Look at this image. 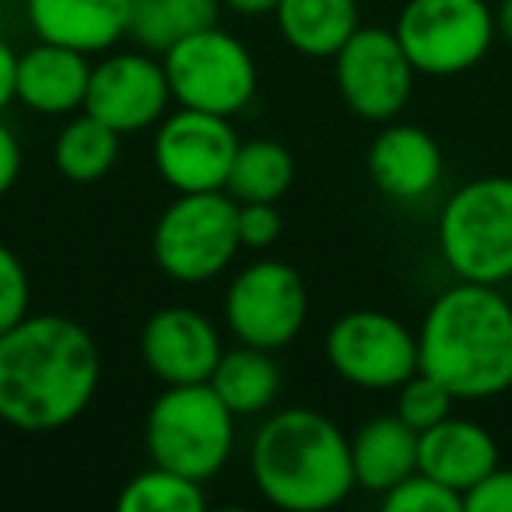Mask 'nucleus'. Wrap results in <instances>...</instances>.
I'll use <instances>...</instances> for the list:
<instances>
[{
  "label": "nucleus",
  "mask_w": 512,
  "mask_h": 512,
  "mask_svg": "<svg viewBox=\"0 0 512 512\" xmlns=\"http://www.w3.org/2000/svg\"><path fill=\"white\" fill-rule=\"evenodd\" d=\"M120 158V134L95 116L81 113L57 134L53 162L71 183H99Z\"/></svg>",
  "instance_id": "nucleus-24"
},
{
  "label": "nucleus",
  "mask_w": 512,
  "mask_h": 512,
  "mask_svg": "<svg viewBox=\"0 0 512 512\" xmlns=\"http://www.w3.org/2000/svg\"><path fill=\"white\" fill-rule=\"evenodd\" d=\"M235 225H239V242L246 249H267L278 242L281 235V211L267 200H253V204H239L235 211Z\"/></svg>",
  "instance_id": "nucleus-29"
},
{
  "label": "nucleus",
  "mask_w": 512,
  "mask_h": 512,
  "mask_svg": "<svg viewBox=\"0 0 512 512\" xmlns=\"http://www.w3.org/2000/svg\"><path fill=\"white\" fill-rule=\"evenodd\" d=\"M351 470H355V488L386 495L393 484L418 470V432L407 428L397 414L365 421L351 439Z\"/></svg>",
  "instance_id": "nucleus-19"
},
{
  "label": "nucleus",
  "mask_w": 512,
  "mask_h": 512,
  "mask_svg": "<svg viewBox=\"0 0 512 512\" xmlns=\"http://www.w3.org/2000/svg\"><path fill=\"white\" fill-rule=\"evenodd\" d=\"M463 512H512V467H495L463 495Z\"/></svg>",
  "instance_id": "nucleus-30"
},
{
  "label": "nucleus",
  "mask_w": 512,
  "mask_h": 512,
  "mask_svg": "<svg viewBox=\"0 0 512 512\" xmlns=\"http://www.w3.org/2000/svg\"><path fill=\"white\" fill-rule=\"evenodd\" d=\"M495 32L505 39V43H512V0H498V8H495Z\"/></svg>",
  "instance_id": "nucleus-34"
},
{
  "label": "nucleus",
  "mask_w": 512,
  "mask_h": 512,
  "mask_svg": "<svg viewBox=\"0 0 512 512\" xmlns=\"http://www.w3.org/2000/svg\"><path fill=\"white\" fill-rule=\"evenodd\" d=\"M386 512H463V495L439 484L435 477L414 470L400 484H393L383 495Z\"/></svg>",
  "instance_id": "nucleus-27"
},
{
  "label": "nucleus",
  "mask_w": 512,
  "mask_h": 512,
  "mask_svg": "<svg viewBox=\"0 0 512 512\" xmlns=\"http://www.w3.org/2000/svg\"><path fill=\"white\" fill-rule=\"evenodd\" d=\"M442 264L456 281L502 285L512 278V176L463 183L442 204L435 225Z\"/></svg>",
  "instance_id": "nucleus-4"
},
{
  "label": "nucleus",
  "mask_w": 512,
  "mask_h": 512,
  "mask_svg": "<svg viewBox=\"0 0 512 512\" xmlns=\"http://www.w3.org/2000/svg\"><path fill=\"white\" fill-rule=\"evenodd\" d=\"M334 78L341 99L358 120L390 123L404 113L418 71L407 60L404 46L397 43V32L379 29V25H369V29L358 25L355 36L337 50Z\"/></svg>",
  "instance_id": "nucleus-11"
},
{
  "label": "nucleus",
  "mask_w": 512,
  "mask_h": 512,
  "mask_svg": "<svg viewBox=\"0 0 512 512\" xmlns=\"http://www.w3.org/2000/svg\"><path fill=\"white\" fill-rule=\"evenodd\" d=\"M144 446L151 463L193 481H211L235 446V414L211 383L165 386L144 418Z\"/></svg>",
  "instance_id": "nucleus-5"
},
{
  "label": "nucleus",
  "mask_w": 512,
  "mask_h": 512,
  "mask_svg": "<svg viewBox=\"0 0 512 512\" xmlns=\"http://www.w3.org/2000/svg\"><path fill=\"white\" fill-rule=\"evenodd\" d=\"M169 102L172 88L165 67L148 50L109 53L99 64H92L85 113L113 127L120 137L158 127L162 116L169 113Z\"/></svg>",
  "instance_id": "nucleus-13"
},
{
  "label": "nucleus",
  "mask_w": 512,
  "mask_h": 512,
  "mask_svg": "<svg viewBox=\"0 0 512 512\" xmlns=\"http://www.w3.org/2000/svg\"><path fill=\"white\" fill-rule=\"evenodd\" d=\"M207 383L235 418L267 414L281 397V369L274 362V351L249 348V344L221 351Z\"/></svg>",
  "instance_id": "nucleus-21"
},
{
  "label": "nucleus",
  "mask_w": 512,
  "mask_h": 512,
  "mask_svg": "<svg viewBox=\"0 0 512 512\" xmlns=\"http://www.w3.org/2000/svg\"><path fill=\"white\" fill-rule=\"evenodd\" d=\"M498 467V442L484 425L449 414L418 435V470L467 495L484 474Z\"/></svg>",
  "instance_id": "nucleus-17"
},
{
  "label": "nucleus",
  "mask_w": 512,
  "mask_h": 512,
  "mask_svg": "<svg viewBox=\"0 0 512 512\" xmlns=\"http://www.w3.org/2000/svg\"><path fill=\"white\" fill-rule=\"evenodd\" d=\"M39 39L81 53H106L127 36L130 0H25Z\"/></svg>",
  "instance_id": "nucleus-18"
},
{
  "label": "nucleus",
  "mask_w": 512,
  "mask_h": 512,
  "mask_svg": "<svg viewBox=\"0 0 512 512\" xmlns=\"http://www.w3.org/2000/svg\"><path fill=\"white\" fill-rule=\"evenodd\" d=\"M418 369L456 400L512 390V302L498 285L456 281L428 306L418 330Z\"/></svg>",
  "instance_id": "nucleus-2"
},
{
  "label": "nucleus",
  "mask_w": 512,
  "mask_h": 512,
  "mask_svg": "<svg viewBox=\"0 0 512 512\" xmlns=\"http://www.w3.org/2000/svg\"><path fill=\"white\" fill-rule=\"evenodd\" d=\"M162 67L172 99L186 109H204L232 120L256 95L253 53L218 25H207L169 46L162 53Z\"/></svg>",
  "instance_id": "nucleus-8"
},
{
  "label": "nucleus",
  "mask_w": 512,
  "mask_h": 512,
  "mask_svg": "<svg viewBox=\"0 0 512 512\" xmlns=\"http://www.w3.org/2000/svg\"><path fill=\"white\" fill-rule=\"evenodd\" d=\"M281 0H221V8L235 11L242 18H260V15H274Z\"/></svg>",
  "instance_id": "nucleus-33"
},
{
  "label": "nucleus",
  "mask_w": 512,
  "mask_h": 512,
  "mask_svg": "<svg viewBox=\"0 0 512 512\" xmlns=\"http://www.w3.org/2000/svg\"><path fill=\"white\" fill-rule=\"evenodd\" d=\"M239 151V134L228 116L179 106L155 130V169L176 193L225 190L228 169Z\"/></svg>",
  "instance_id": "nucleus-12"
},
{
  "label": "nucleus",
  "mask_w": 512,
  "mask_h": 512,
  "mask_svg": "<svg viewBox=\"0 0 512 512\" xmlns=\"http://www.w3.org/2000/svg\"><path fill=\"white\" fill-rule=\"evenodd\" d=\"M442 148L414 123H383L369 148V176L390 200H421L442 183Z\"/></svg>",
  "instance_id": "nucleus-15"
},
{
  "label": "nucleus",
  "mask_w": 512,
  "mask_h": 512,
  "mask_svg": "<svg viewBox=\"0 0 512 512\" xmlns=\"http://www.w3.org/2000/svg\"><path fill=\"white\" fill-rule=\"evenodd\" d=\"M15 74H18V53L0 39V113L15 102Z\"/></svg>",
  "instance_id": "nucleus-32"
},
{
  "label": "nucleus",
  "mask_w": 512,
  "mask_h": 512,
  "mask_svg": "<svg viewBox=\"0 0 512 512\" xmlns=\"http://www.w3.org/2000/svg\"><path fill=\"white\" fill-rule=\"evenodd\" d=\"M292 183L295 162L285 144L271 141V137H253V141H239L232 169H228L225 193L235 204H253V200L278 204L292 190Z\"/></svg>",
  "instance_id": "nucleus-23"
},
{
  "label": "nucleus",
  "mask_w": 512,
  "mask_h": 512,
  "mask_svg": "<svg viewBox=\"0 0 512 512\" xmlns=\"http://www.w3.org/2000/svg\"><path fill=\"white\" fill-rule=\"evenodd\" d=\"M22 176V144L8 123H0V197Z\"/></svg>",
  "instance_id": "nucleus-31"
},
{
  "label": "nucleus",
  "mask_w": 512,
  "mask_h": 512,
  "mask_svg": "<svg viewBox=\"0 0 512 512\" xmlns=\"http://www.w3.org/2000/svg\"><path fill=\"white\" fill-rule=\"evenodd\" d=\"M306 316V281L281 260H256L242 267L225 292V323L235 341L249 348H288L306 327Z\"/></svg>",
  "instance_id": "nucleus-9"
},
{
  "label": "nucleus",
  "mask_w": 512,
  "mask_h": 512,
  "mask_svg": "<svg viewBox=\"0 0 512 512\" xmlns=\"http://www.w3.org/2000/svg\"><path fill=\"white\" fill-rule=\"evenodd\" d=\"M285 43L302 57L334 60L358 32V0H281L274 8Z\"/></svg>",
  "instance_id": "nucleus-20"
},
{
  "label": "nucleus",
  "mask_w": 512,
  "mask_h": 512,
  "mask_svg": "<svg viewBox=\"0 0 512 512\" xmlns=\"http://www.w3.org/2000/svg\"><path fill=\"white\" fill-rule=\"evenodd\" d=\"M249 470L256 491L285 512H327L355 491L351 439L309 407L264 418L253 435Z\"/></svg>",
  "instance_id": "nucleus-3"
},
{
  "label": "nucleus",
  "mask_w": 512,
  "mask_h": 512,
  "mask_svg": "<svg viewBox=\"0 0 512 512\" xmlns=\"http://www.w3.org/2000/svg\"><path fill=\"white\" fill-rule=\"evenodd\" d=\"M393 32L414 71L428 78L474 71L498 36L491 0H407Z\"/></svg>",
  "instance_id": "nucleus-7"
},
{
  "label": "nucleus",
  "mask_w": 512,
  "mask_h": 512,
  "mask_svg": "<svg viewBox=\"0 0 512 512\" xmlns=\"http://www.w3.org/2000/svg\"><path fill=\"white\" fill-rule=\"evenodd\" d=\"M120 512H204L207 495L200 481L183 477L169 467L151 463L148 470L134 474L123 484L120 498H116Z\"/></svg>",
  "instance_id": "nucleus-25"
},
{
  "label": "nucleus",
  "mask_w": 512,
  "mask_h": 512,
  "mask_svg": "<svg viewBox=\"0 0 512 512\" xmlns=\"http://www.w3.org/2000/svg\"><path fill=\"white\" fill-rule=\"evenodd\" d=\"M88 78H92L88 53L39 39L32 50L18 53L15 99L32 113L67 116L74 109H85Z\"/></svg>",
  "instance_id": "nucleus-16"
},
{
  "label": "nucleus",
  "mask_w": 512,
  "mask_h": 512,
  "mask_svg": "<svg viewBox=\"0 0 512 512\" xmlns=\"http://www.w3.org/2000/svg\"><path fill=\"white\" fill-rule=\"evenodd\" d=\"M102 379L95 337L71 316H25L0 334V421L60 432L88 411Z\"/></svg>",
  "instance_id": "nucleus-1"
},
{
  "label": "nucleus",
  "mask_w": 512,
  "mask_h": 512,
  "mask_svg": "<svg viewBox=\"0 0 512 512\" xmlns=\"http://www.w3.org/2000/svg\"><path fill=\"white\" fill-rule=\"evenodd\" d=\"M323 351L330 369L362 390H397L418 372V334L379 309H355L334 320Z\"/></svg>",
  "instance_id": "nucleus-10"
},
{
  "label": "nucleus",
  "mask_w": 512,
  "mask_h": 512,
  "mask_svg": "<svg viewBox=\"0 0 512 512\" xmlns=\"http://www.w3.org/2000/svg\"><path fill=\"white\" fill-rule=\"evenodd\" d=\"M32 309V281L15 249L0 242V334L22 323Z\"/></svg>",
  "instance_id": "nucleus-28"
},
{
  "label": "nucleus",
  "mask_w": 512,
  "mask_h": 512,
  "mask_svg": "<svg viewBox=\"0 0 512 512\" xmlns=\"http://www.w3.org/2000/svg\"><path fill=\"white\" fill-rule=\"evenodd\" d=\"M221 351L225 348L214 323L190 306L158 309L141 330V358L165 386L207 383Z\"/></svg>",
  "instance_id": "nucleus-14"
},
{
  "label": "nucleus",
  "mask_w": 512,
  "mask_h": 512,
  "mask_svg": "<svg viewBox=\"0 0 512 512\" xmlns=\"http://www.w3.org/2000/svg\"><path fill=\"white\" fill-rule=\"evenodd\" d=\"M221 0H130L127 36L141 50L165 53L179 39L218 25Z\"/></svg>",
  "instance_id": "nucleus-22"
},
{
  "label": "nucleus",
  "mask_w": 512,
  "mask_h": 512,
  "mask_svg": "<svg viewBox=\"0 0 512 512\" xmlns=\"http://www.w3.org/2000/svg\"><path fill=\"white\" fill-rule=\"evenodd\" d=\"M235 204L225 190L179 193L151 232V253L165 278L200 285L225 271L242 249Z\"/></svg>",
  "instance_id": "nucleus-6"
},
{
  "label": "nucleus",
  "mask_w": 512,
  "mask_h": 512,
  "mask_svg": "<svg viewBox=\"0 0 512 512\" xmlns=\"http://www.w3.org/2000/svg\"><path fill=\"white\" fill-rule=\"evenodd\" d=\"M453 404L456 397L449 393V386H442L435 376H428V372H414L411 379H404V383L397 386V418L404 421L407 428H414V432H428L432 425H439V421H446L449 414H453Z\"/></svg>",
  "instance_id": "nucleus-26"
}]
</instances>
